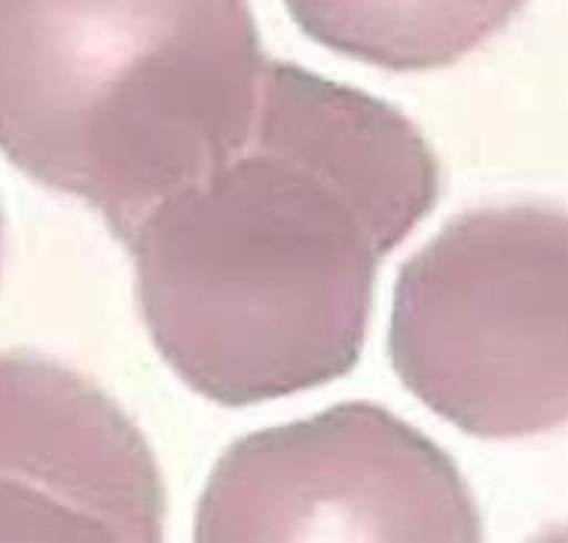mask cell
Returning a JSON list of instances; mask_svg holds the SVG:
<instances>
[{"label": "cell", "instance_id": "4", "mask_svg": "<svg viewBox=\"0 0 568 543\" xmlns=\"http://www.w3.org/2000/svg\"><path fill=\"white\" fill-rule=\"evenodd\" d=\"M196 541H480L453 458L376 403L247 433L214 464Z\"/></svg>", "mask_w": 568, "mask_h": 543}, {"label": "cell", "instance_id": "5", "mask_svg": "<svg viewBox=\"0 0 568 543\" xmlns=\"http://www.w3.org/2000/svg\"><path fill=\"white\" fill-rule=\"evenodd\" d=\"M165 482L135 421L28 351L0 355V541H160Z\"/></svg>", "mask_w": 568, "mask_h": 543}, {"label": "cell", "instance_id": "3", "mask_svg": "<svg viewBox=\"0 0 568 543\" xmlns=\"http://www.w3.org/2000/svg\"><path fill=\"white\" fill-rule=\"evenodd\" d=\"M409 395L458 431L517 440L568 416V223L556 205L462 214L409 259L388 327Z\"/></svg>", "mask_w": 568, "mask_h": 543}, {"label": "cell", "instance_id": "7", "mask_svg": "<svg viewBox=\"0 0 568 543\" xmlns=\"http://www.w3.org/2000/svg\"><path fill=\"white\" fill-rule=\"evenodd\" d=\"M0 257H3V211H0Z\"/></svg>", "mask_w": 568, "mask_h": 543}, {"label": "cell", "instance_id": "1", "mask_svg": "<svg viewBox=\"0 0 568 543\" xmlns=\"http://www.w3.org/2000/svg\"><path fill=\"white\" fill-rule=\"evenodd\" d=\"M437 196L440 162L404 113L266 64L245 141L123 238L153 346L221 407L334 382L364 351L379 263Z\"/></svg>", "mask_w": 568, "mask_h": 543}, {"label": "cell", "instance_id": "6", "mask_svg": "<svg viewBox=\"0 0 568 543\" xmlns=\"http://www.w3.org/2000/svg\"><path fill=\"white\" fill-rule=\"evenodd\" d=\"M526 0H284L300 31L385 71H437L495 38Z\"/></svg>", "mask_w": 568, "mask_h": 543}, {"label": "cell", "instance_id": "2", "mask_svg": "<svg viewBox=\"0 0 568 543\" xmlns=\"http://www.w3.org/2000/svg\"><path fill=\"white\" fill-rule=\"evenodd\" d=\"M247 0H0V150L120 238L251 132Z\"/></svg>", "mask_w": 568, "mask_h": 543}]
</instances>
